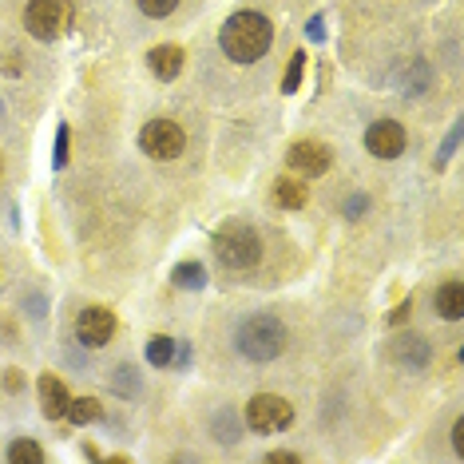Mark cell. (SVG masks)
Masks as SVG:
<instances>
[{"instance_id": "6da1fadb", "label": "cell", "mask_w": 464, "mask_h": 464, "mask_svg": "<svg viewBox=\"0 0 464 464\" xmlns=\"http://www.w3.org/2000/svg\"><path fill=\"white\" fill-rule=\"evenodd\" d=\"M270 40H274V28H270V20L262 16V13H235L223 24V36H218V44H223V52L235 64H255V60L266 56V48H270Z\"/></svg>"}, {"instance_id": "7a4b0ae2", "label": "cell", "mask_w": 464, "mask_h": 464, "mask_svg": "<svg viewBox=\"0 0 464 464\" xmlns=\"http://www.w3.org/2000/svg\"><path fill=\"white\" fill-rule=\"evenodd\" d=\"M235 345L250 362H274V357L286 350V325L274 318V314H250V318L238 322Z\"/></svg>"}, {"instance_id": "3957f363", "label": "cell", "mask_w": 464, "mask_h": 464, "mask_svg": "<svg viewBox=\"0 0 464 464\" xmlns=\"http://www.w3.org/2000/svg\"><path fill=\"white\" fill-rule=\"evenodd\" d=\"M215 258L230 270H246L262 258V238L246 223H227L215 230Z\"/></svg>"}, {"instance_id": "277c9868", "label": "cell", "mask_w": 464, "mask_h": 464, "mask_svg": "<svg viewBox=\"0 0 464 464\" xmlns=\"http://www.w3.org/2000/svg\"><path fill=\"white\" fill-rule=\"evenodd\" d=\"M68 20H72L68 0H28V8H24V28L36 40H44V44L64 33Z\"/></svg>"}, {"instance_id": "5b68a950", "label": "cell", "mask_w": 464, "mask_h": 464, "mask_svg": "<svg viewBox=\"0 0 464 464\" xmlns=\"http://www.w3.org/2000/svg\"><path fill=\"white\" fill-rule=\"evenodd\" d=\"M246 425L255 432H278L294 425V405L278 393H258L246 401Z\"/></svg>"}, {"instance_id": "8992f818", "label": "cell", "mask_w": 464, "mask_h": 464, "mask_svg": "<svg viewBox=\"0 0 464 464\" xmlns=\"http://www.w3.org/2000/svg\"><path fill=\"white\" fill-rule=\"evenodd\" d=\"M140 147H143V155L167 163V160H179V155H183L187 135H183V128H179L175 120H151L140 131Z\"/></svg>"}, {"instance_id": "52a82bcc", "label": "cell", "mask_w": 464, "mask_h": 464, "mask_svg": "<svg viewBox=\"0 0 464 464\" xmlns=\"http://www.w3.org/2000/svg\"><path fill=\"white\" fill-rule=\"evenodd\" d=\"M115 334V314L108 305H83L80 318H76V337L83 345H92V350H100V345H108Z\"/></svg>"}, {"instance_id": "ba28073f", "label": "cell", "mask_w": 464, "mask_h": 464, "mask_svg": "<svg viewBox=\"0 0 464 464\" xmlns=\"http://www.w3.org/2000/svg\"><path fill=\"white\" fill-rule=\"evenodd\" d=\"M365 151L377 155V160H397V155L405 151V128H401L397 120H377V123H369V131H365Z\"/></svg>"}, {"instance_id": "9c48e42d", "label": "cell", "mask_w": 464, "mask_h": 464, "mask_svg": "<svg viewBox=\"0 0 464 464\" xmlns=\"http://www.w3.org/2000/svg\"><path fill=\"white\" fill-rule=\"evenodd\" d=\"M290 167L305 179H318L330 171V147L318 143V140H298L290 147Z\"/></svg>"}, {"instance_id": "30bf717a", "label": "cell", "mask_w": 464, "mask_h": 464, "mask_svg": "<svg viewBox=\"0 0 464 464\" xmlns=\"http://www.w3.org/2000/svg\"><path fill=\"white\" fill-rule=\"evenodd\" d=\"M389 357L405 369H425L432 362V345L420 334H401V337H393V345H389Z\"/></svg>"}, {"instance_id": "8fae6325", "label": "cell", "mask_w": 464, "mask_h": 464, "mask_svg": "<svg viewBox=\"0 0 464 464\" xmlns=\"http://www.w3.org/2000/svg\"><path fill=\"white\" fill-rule=\"evenodd\" d=\"M68 389H64V382H60L56 373H44L40 377V409H44V417L48 420H60L68 413Z\"/></svg>"}, {"instance_id": "7c38bea8", "label": "cell", "mask_w": 464, "mask_h": 464, "mask_svg": "<svg viewBox=\"0 0 464 464\" xmlns=\"http://www.w3.org/2000/svg\"><path fill=\"white\" fill-rule=\"evenodd\" d=\"M432 310L440 314L445 322H460L464 318V282H445L437 294H432Z\"/></svg>"}, {"instance_id": "4fadbf2b", "label": "cell", "mask_w": 464, "mask_h": 464, "mask_svg": "<svg viewBox=\"0 0 464 464\" xmlns=\"http://www.w3.org/2000/svg\"><path fill=\"white\" fill-rule=\"evenodd\" d=\"M147 64H151V72L160 80H175L179 72H183V48H175V44L151 48V52H147Z\"/></svg>"}, {"instance_id": "5bb4252c", "label": "cell", "mask_w": 464, "mask_h": 464, "mask_svg": "<svg viewBox=\"0 0 464 464\" xmlns=\"http://www.w3.org/2000/svg\"><path fill=\"white\" fill-rule=\"evenodd\" d=\"M72 425H96V420L103 417V405L96 397H76V401H68V413H64Z\"/></svg>"}, {"instance_id": "9a60e30c", "label": "cell", "mask_w": 464, "mask_h": 464, "mask_svg": "<svg viewBox=\"0 0 464 464\" xmlns=\"http://www.w3.org/2000/svg\"><path fill=\"white\" fill-rule=\"evenodd\" d=\"M270 195H274V203L278 207H290V210L305 207V183H298V179H278Z\"/></svg>"}, {"instance_id": "2e32d148", "label": "cell", "mask_w": 464, "mask_h": 464, "mask_svg": "<svg viewBox=\"0 0 464 464\" xmlns=\"http://www.w3.org/2000/svg\"><path fill=\"white\" fill-rule=\"evenodd\" d=\"M429 80H432V68L425 64V60H413V64H409V72L401 76V92L417 96V92H425V88H429Z\"/></svg>"}, {"instance_id": "e0dca14e", "label": "cell", "mask_w": 464, "mask_h": 464, "mask_svg": "<svg viewBox=\"0 0 464 464\" xmlns=\"http://www.w3.org/2000/svg\"><path fill=\"white\" fill-rule=\"evenodd\" d=\"M171 278H175V286H179V290H203V282H207V270L198 266V262H179Z\"/></svg>"}, {"instance_id": "ac0fdd59", "label": "cell", "mask_w": 464, "mask_h": 464, "mask_svg": "<svg viewBox=\"0 0 464 464\" xmlns=\"http://www.w3.org/2000/svg\"><path fill=\"white\" fill-rule=\"evenodd\" d=\"M8 460L13 464H44V449H40L36 440L20 437V440H13V449H8Z\"/></svg>"}, {"instance_id": "d6986e66", "label": "cell", "mask_w": 464, "mask_h": 464, "mask_svg": "<svg viewBox=\"0 0 464 464\" xmlns=\"http://www.w3.org/2000/svg\"><path fill=\"white\" fill-rule=\"evenodd\" d=\"M147 362L151 365H171L175 362V342L167 334H155L151 342H147Z\"/></svg>"}, {"instance_id": "ffe728a7", "label": "cell", "mask_w": 464, "mask_h": 464, "mask_svg": "<svg viewBox=\"0 0 464 464\" xmlns=\"http://www.w3.org/2000/svg\"><path fill=\"white\" fill-rule=\"evenodd\" d=\"M111 389H115L120 397H135V393H140V377H135V369H131V365H120V369H115Z\"/></svg>"}, {"instance_id": "44dd1931", "label": "cell", "mask_w": 464, "mask_h": 464, "mask_svg": "<svg viewBox=\"0 0 464 464\" xmlns=\"http://www.w3.org/2000/svg\"><path fill=\"white\" fill-rule=\"evenodd\" d=\"M175 8H179V0H140V13H143V16H151V20L171 16Z\"/></svg>"}, {"instance_id": "7402d4cb", "label": "cell", "mask_w": 464, "mask_h": 464, "mask_svg": "<svg viewBox=\"0 0 464 464\" xmlns=\"http://www.w3.org/2000/svg\"><path fill=\"white\" fill-rule=\"evenodd\" d=\"M302 68H305V52H294V60H290V68H286V80H282V92H298Z\"/></svg>"}, {"instance_id": "603a6c76", "label": "cell", "mask_w": 464, "mask_h": 464, "mask_svg": "<svg viewBox=\"0 0 464 464\" xmlns=\"http://www.w3.org/2000/svg\"><path fill=\"white\" fill-rule=\"evenodd\" d=\"M68 140H72V128H68V123H60V128H56V147H52V163H56V167L68 163Z\"/></svg>"}, {"instance_id": "cb8c5ba5", "label": "cell", "mask_w": 464, "mask_h": 464, "mask_svg": "<svg viewBox=\"0 0 464 464\" xmlns=\"http://www.w3.org/2000/svg\"><path fill=\"white\" fill-rule=\"evenodd\" d=\"M457 143H460V128H452V131H449V140H445V147H440V155H437V167H445V163L452 160Z\"/></svg>"}, {"instance_id": "d4e9b609", "label": "cell", "mask_w": 464, "mask_h": 464, "mask_svg": "<svg viewBox=\"0 0 464 464\" xmlns=\"http://www.w3.org/2000/svg\"><path fill=\"white\" fill-rule=\"evenodd\" d=\"M24 389V373L20 369H5V393H20Z\"/></svg>"}, {"instance_id": "484cf974", "label": "cell", "mask_w": 464, "mask_h": 464, "mask_svg": "<svg viewBox=\"0 0 464 464\" xmlns=\"http://www.w3.org/2000/svg\"><path fill=\"white\" fill-rule=\"evenodd\" d=\"M452 449H457V457L464 460V417L452 425Z\"/></svg>"}, {"instance_id": "4316f807", "label": "cell", "mask_w": 464, "mask_h": 464, "mask_svg": "<svg viewBox=\"0 0 464 464\" xmlns=\"http://www.w3.org/2000/svg\"><path fill=\"white\" fill-rule=\"evenodd\" d=\"M218 429H223V437H218L223 445H235V440H238V437H235V425H230V417H227V413L218 417Z\"/></svg>"}, {"instance_id": "83f0119b", "label": "cell", "mask_w": 464, "mask_h": 464, "mask_svg": "<svg viewBox=\"0 0 464 464\" xmlns=\"http://www.w3.org/2000/svg\"><path fill=\"white\" fill-rule=\"evenodd\" d=\"M266 464H298V457H294V452L274 449V452H266Z\"/></svg>"}, {"instance_id": "f1b7e54d", "label": "cell", "mask_w": 464, "mask_h": 464, "mask_svg": "<svg viewBox=\"0 0 464 464\" xmlns=\"http://www.w3.org/2000/svg\"><path fill=\"white\" fill-rule=\"evenodd\" d=\"M322 24H325L322 16H314L310 24H305V33H310V40H325V28H322Z\"/></svg>"}, {"instance_id": "f546056e", "label": "cell", "mask_w": 464, "mask_h": 464, "mask_svg": "<svg viewBox=\"0 0 464 464\" xmlns=\"http://www.w3.org/2000/svg\"><path fill=\"white\" fill-rule=\"evenodd\" d=\"M362 210H365V195H353L350 203H345V215H350V218H357Z\"/></svg>"}, {"instance_id": "4dcf8cb0", "label": "cell", "mask_w": 464, "mask_h": 464, "mask_svg": "<svg viewBox=\"0 0 464 464\" xmlns=\"http://www.w3.org/2000/svg\"><path fill=\"white\" fill-rule=\"evenodd\" d=\"M405 318H409V298H405V302H401V305H397V310H393V314H389V325H397V322H405Z\"/></svg>"}]
</instances>
